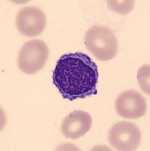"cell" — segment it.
Returning <instances> with one entry per match:
<instances>
[{
	"label": "cell",
	"mask_w": 150,
	"mask_h": 151,
	"mask_svg": "<svg viewBox=\"0 0 150 151\" xmlns=\"http://www.w3.org/2000/svg\"><path fill=\"white\" fill-rule=\"evenodd\" d=\"M92 122V117L88 113L83 110H75L64 119L61 130L67 138L78 139L90 130Z\"/></svg>",
	"instance_id": "cell-7"
},
{
	"label": "cell",
	"mask_w": 150,
	"mask_h": 151,
	"mask_svg": "<svg viewBox=\"0 0 150 151\" xmlns=\"http://www.w3.org/2000/svg\"><path fill=\"white\" fill-rule=\"evenodd\" d=\"M98 79L96 64L81 52L62 55L52 74V82L62 96L71 101L96 94Z\"/></svg>",
	"instance_id": "cell-1"
},
{
	"label": "cell",
	"mask_w": 150,
	"mask_h": 151,
	"mask_svg": "<svg viewBox=\"0 0 150 151\" xmlns=\"http://www.w3.org/2000/svg\"><path fill=\"white\" fill-rule=\"evenodd\" d=\"M139 84L142 89L146 94H149V65L140 67L138 71Z\"/></svg>",
	"instance_id": "cell-9"
},
{
	"label": "cell",
	"mask_w": 150,
	"mask_h": 151,
	"mask_svg": "<svg viewBox=\"0 0 150 151\" xmlns=\"http://www.w3.org/2000/svg\"><path fill=\"white\" fill-rule=\"evenodd\" d=\"M115 109L121 117L135 119L143 116L147 110L144 97L136 90H127L119 94L115 101Z\"/></svg>",
	"instance_id": "cell-6"
},
{
	"label": "cell",
	"mask_w": 150,
	"mask_h": 151,
	"mask_svg": "<svg viewBox=\"0 0 150 151\" xmlns=\"http://www.w3.org/2000/svg\"><path fill=\"white\" fill-rule=\"evenodd\" d=\"M86 49L102 61L113 59L117 53V40L113 31L105 26H93L86 31L84 37Z\"/></svg>",
	"instance_id": "cell-2"
},
{
	"label": "cell",
	"mask_w": 150,
	"mask_h": 151,
	"mask_svg": "<svg viewBox=\"0 0 150 151\" xmlns=\"http://www.w3.org/2000/svg\"><path fill=\"white\" fill-rule=\"evenodd\" d=\"M46 19L44 12L39 8L27 6L21 9L16 17V27L27 37H34L43 33Z\"/></svg>",
	"instance_id": "cell-5"
},
{
	"label": "cell",
	"mask_w": 150,
	"mask_h": 151,
	"mask_svg": "<svg viewBox=\"0 0 150 151\" xmlns=\"http://www.w3.org/2000/svg\"><path fill=\"white\" fill-rule=\"evenodd\" d=\"M49 58V48L40 40L27 42L20 50L17 57L18 68L24 73L32 75L45 66Z\"/></svg>",
	"instance_id": "cell-3"
},
{
	"label": "cell",
	"mask_w": 150,
	"mask_h": 151,
	"mask_svg": "<svg viewBox=\"0 0 150 151\" xmlns=\"http://www.w3.org/2000/svg\"><path fill=\"white\" fill-rule=\"evenodd\" d=\"M108 139L111 146L116 150H136L141 141V133L134 123L124 121L111 128Z\"/></svg>",
	"instance_id": "cell-4"
},
{
	"label": "cell",
	"mask_w": 150,
	"mask_h": 151,
	"mask_svg": "<svg viewBox=\"0 0 150 151\" xmlns=\"http://www.w3.org/2000/svg\"><path fill=\"white\" fill-rule=\"evenodd\" d=\"M108 6L111 11L121 14H128L133 10L135 1H108Z\"/></svg>",
	"instance_id": "cell-8"
}]
</instances>
